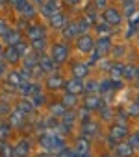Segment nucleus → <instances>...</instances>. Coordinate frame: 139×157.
<instances>
[{
	"instance_id": "nucleus-30",
	"label": "nucleus",
	"mask_w": 139,
	"mask_h": 157,
	"mask_svg": "<svg viewBox=\"0 0 139 157\" xmlns=\"http://www.w3.org/2000/svg\"><path fill=\"white\" fill-rule=\"evenodd\" d=\"M93 26H95L98 37H100V35H111V32H113V28H111L108 22H104V21H102V22H95Z\"/></svg>"
},
{
	"instance_id": "nucleus-57",
	"label": "nucleus",
	"mask_w": 139,
	"mask_h": 157,
	"mask_svg": "<svg viewBox=\"0 0 139 157\" xmlns=\"http://www.w3.org/2000/svg\"><path fill=\"white\" fill-rule=\"evenodd\" d=\"M135 80L139 82V67H137V70H135Z\"/></svg>"
},
{
	"instance_id": "nucleus-38",
	"label": "nucleus",
	"mask_w": 139,
	"mask_h": 157,
	"mask_svg": "<svg viewBox=\"0 0 139 157\" xmlns=\"http://www.w3.org/2000/svg\"><path fill=\"white\" fill-rule=\"evenodd\" d=\"M30 100H32V104H34V107H35V109H37V107H43V105L46 104V96H45L43 93L32 94V96H30Z\"/></svg>"
},
{
	"instance_id": "nucleus-12",
	"label": "nucleus",
	"mask_w": 139,
	"mask_h": 157,
	"mask_svg": "<svg viewBox=\"0 0 139 157\" xmlns=\"http://www.w3.org/2000/svg\"><path fill=\"white\" fill-rule=\"evenodd\" d=\"M2 59H4V63L8 65H17L22 57H21V54L17 52V48L15 46H6L4 48V52H2Z\"/></svg>"
},
{
	"instance_id": "nucleus-19",
	"label": "nucleus",
	"mask_w": 139,
	"mask_h": 157,
	"mask_svg": "<svg viewBox=\"0 0 139 157\" xmlns=\"http://www.w3.org/2000/svg\"><path fill=\"white\" fill-rule=\"evenodd\" d=\"M2 39H4V43H6L8 46H13V44H17V43L22 39V35H21V32H19L17 28H10V30L2 35Z\"/></svg>"
},
{
	"instance_id": "nucleus-49",
	"label": "nucleus",
	"mask_w": 139,
	"mask_h": 157,
	"mask_svg": "<svg viewBox=\"0 0 139 157\" xmlns=\"http://www.w3.org/2000/svg\"><path fill=\"white\" fill-rule=\"evenodd\" d=\"M8 74V68H6V63H4V59L0 57V80H2V78Z\"/></svg>"
},
{
	"instance_id": "nucleus-26",
	"label": "nucleus",
	"mask_w": 139,
	"mask_h": 157,
	"mask_svg": "<svg viewBox=\"0 0 139 157\" xmlns=\"http://www.w3.org/2000/svg\"><path fill=\"white\" fill-rule=\"evenodd\" d=\"M61 104L67 107V109H74L78 105V94H71V93H65L63 98H61Z\"/></svg>"
},
{
	"instance_id": "nucleus-35",
	"label": "nucleus",
	"mask_w": 139,
	"mask_h": 157,
	"mask_svg": "<svg viewBox=\"0 0 139 157\" xmlns=\"http://www.w3.org/2000/svg\"><path fill=\"white\" fill-rule=\"evenodd\" d=\"M76 120H78V117H76V109H67L65 115L61 117V122H65V124H69V126H73Z\"/></svg>"
},
{
	"instance_id": "nucleus-36",
	"label": "nucleus",
	"mask_w": 139,
	"mask_h": 157,
	"mask_svg": "<svg viewBox=\"0 0 139 157\" xmlns=\"http://www.w3.org/2000/svg\"><path fill=\"white\" fill-rule=\"evenodd\" d=\"M91 26H93V24H91V22H89L85 17H80V19L76 21V28H78V33H80V35L87 33V30H89Z\"/></svg>"
},
{
	"instance_id": "nucleus-9",
	"label": "nucleus",
	"mask_w": 139,
	"mask_h": 157,
	"mask_svg": "<svg viewBox=\"0 0 139 157\" xmlns=\"http://www.w3.org/2000/svg\"><path fill=\"white\" fill-rule=\"evenodd\" d=\"M91 67L87 65V61H74L71 65V72H73V78H78V80H84V78H87Z\"/></svg>"
},
{
	"instance_id": "nucleus-33",
	"label": "nucleus",
	"mask_w": 139,
	"mask_h": 157,
	"mask_svg": "<svg viewBox=\"0 0 139 157\" xmlns=\"http://www.w3.org/2000/svg\"><path fill=\"white\" fill-rule=\"evenodd\" d=\"M135 70H137V67L135 65H124V70H122V80H128V82H132V80H135Z\"/></svg>"
},
{
	"instance_id": "nucleus-31",
	"label": "nucleus",
	"mask_w": 139,
	"mask_h": 157,
	"mask_svg": "<svg viewBox=\"0 0 139 157\" xmlns=\"http://www.w3.org/2000/svg\"><path fill=\"white\" fill-rule=\"evenodd\" d=\"M11 124L10 122H0V142H4V140H8L10 139V135H11Z\"/></svg>"
},
{
	"instance_id": "nucleus-61",
	"label": "nucleus",
	"mask_w": 139,
	"mask_h": 157,
	"mask_svg": "<svg viewBox=\"0 0 139 157\" xmlns=\"http://www.w3.org/2000/svg\"><path fill=\"white\" fill-rule=\"evenodd\" d=\"M102 157H111V155H109V153H104V155H102Z\"/></svg>"
},
{
	"instance_id": "nucleus-15",
	"label": "nucleus",
	"mask_w": 139,
	"mask_h": 157,
	"mask_svg": "<svg viewBox=\"0 0 139 157\" xmlns=\"http://www.w3.org/2000/svg\"><path fill=\"white\" fill-rule=\"evenodd\" d=\"M48 24H50L52 28H63V26L67 24V15H65L61 10H58V11H54V15L48 17Z\"/></svg>"
},
{
	"instance_id": "nucleus-11",
	"label": "nucleus",
	"mask_w": 139,
	"mask_h": 157,
	"mask_svg": "<svg viewBox=\"0 0 139 157\" xmlns=\"http://www.w3.org/2000/svg\"><path fill=\"white\" fill-rule=\"evenodd\" d=\"M108 135H111L117 140H124V139H128V126L126 124H119V122L117 124H111Z\"/></svg>"
},
{
	"instance_id": "nucleus-22",
	"label": "nucleus",
	"mask_w": 139,
	"mask_h": 157,
	"mask_svg": "<svg viewBox=\"0 0 139 157\" xmlns=\"http://www.w3.org/2000/svg\"><path fill=\"white\" fill-rule=\"evenodd\" d=\"M74 151L76 153H87L91 151V139H85V137H78L76 142H74Z\"/></svg>"
},
{
	"instance_id": "nucleus-45",
	"label": "nucleus",
	"mask_w": 139,
	"mask_h": 157,
	"mask_svg": "<svg viewBox=\"0 0 139 157\" xmlns=\"http://www.w3.org/2000/svg\"><path fill=\"white\" fill-rule=\"evenodd\" d=\"M93 6H95L98 11H102V10L108 8V0H93Z\"/></svg>"
},
{
	"instance_id": "nucleus-16",
	"label": "nucleus",
	"mask_w": 139,
	"mask_h": 157,
	"mask_svg": "<svg viewBox=\"0 0 139 157\" xmlns=\"http://www.w3.org/2000/svg\"><path fill=\"white\" fill-rule=\"evenodd\" d=\"M39 67L45 70V74H52V72H54L59 65H56V63H54V59H52L50 56L41 54V56H39Z\"/></svg>"
},
{
	"instance_id": "nucleus-50",
	"label": "nucleus",
	"mask_w": 139,
	"mask_h": 157,
	"mask_svg": "<svg viewBox=\"0 0 139 157\" xmlns=\"http://www.w3.org/2000/svg\"><path fill=\"white\" fill-rule=\"evenodd\" d=\"M8 30H10V26H8V24H6L4 21H0V37H2V35H4V33L8 32Z\"/></svg>"
},
{
	"instance_id": "nucleus-3",
	"label": "nucleus",
	"mask_w": 139,
	"mask_h": 157,
	"mask_svg": "<svg viewBox=\"0 0 139 157\" xmlns=\"http://www.w3.org/2000/svg\"><path fill=\"white\" fill-rule=\"evenodd\" d=\"M102 21L108 22L111 28L113 26H119L122 22V11L119 8H113V6H108L106 10H102Z\"/></svg>"
},
{
	"instance_id": "nucleus-44",
	"label": "nucleus",
	"mask_w": 139,
	"mask_h": 157,
	"mask_svg": "<svg viewBox=\"0 0 139 157\" xmlns=\"http://www.w3.org/2000/svg\"><path fill=\"white\" fill-rule=\"evenodd\" d=\"M128 142L133 146V150H137L139 148V129L135 131V133H132V135H128Z\"/></svg>"
},
{
	"instance_id": "nucleus-14",
	"label": "nucleus",
	"mask_w": 139,
	"mask_h": 157,
	"mask_svg": "<svg viewBox=\"0 0 139 157\" xmlns=\"http://www.w3.org/2000/svg\"><path fill=\"white\" fill-rule=\"evenodd\" d=\"M95 48H97L98 52H102L104 56L109 54V50L113 48V41H111V37H109V35H100L98 41H95Z\"/></svg>"
},
{
	"instance_id": "nucleus-7",
	"label": "nucleus",
	"mask_w": 139,
	"mask_h": 157,
	"mask_svg": "<svg viewBox=\"0 0 139 157\" xmlns=\"http://www.w3.org/2000/svg\"><path fill=\"white\" fill-rule=\"evenodd\" d=\"M98 133H100V124L95 122V120H87V122H84L82 128H80V135L85 137V139H93V137H97Z\"/></svg>"
},
{
	"instance_id": "nucleus-1",
	"label": "nucleus",
	"mask_w": 139,
	"mask_h": 157,
	"mask_svg": "<svg viewBox=\"0 0 139 157\" xmlns=\"http://www.w3.org/2000/svg\"><path fill=\"white\" fill-rule=\"evenodd\" d=\"M39 144L45 148V151H52V153H58L59 150H63L67 146L65 144V137L61 133H58L56 129L43 131L39 135Z\"/></svg>"
},
{
	"instance_id": "nucleus-46",
	"label": "nucleus",
	"mask_w": 139,
	"mask_h": 157,
	"mask_svg": "<svg viewBox=\"0 0 139 157\" xmlns=\"http://www.w3.org/2000/svg\"><path fill=\"white\" fill-rule=\"evenodd\" d=\"M100 117H102V120L109 122V120H111V111H109V109H108V107L104 105V107L100 109Z\"/></svg>"
},
{
	"instance_id": "nucleus-20",
	"label": "nucleus",
	"mask_w": 139,
	"mask_h": 157,
	"mask_svg": "<svg viewBox=\"0 0 139 157\" xmlns=\"http://www.w3.org/2000/svg\"><path fill=\"white\" fill-rule=\"evenodd\" d=\"M61 35H63V39H76L80 33H78V28H76V21H71V22H67L65 26H63V30H61Z\"/></svg>"
},
{
	"instance_id": "nucleus-28",
	"label": "nucleus",
	"mask_w": 139,
	"mask_h": 157,
	"mask_svg": "<svg viewBox=\"0 0 139 157\" xmlns=\"http://www.w3.org/2000/svg\"><path fill=\"white\" fill-rule=\"evenodd\" d=\"M30 50H32V52H35L37 56H41V54H43V52L46 50V37L32 41V44H30Z\"/></svg>"
},
{
	"instance_id": "nucleus-27",
	"label": "nucleus",
	"mask_w": 139,
	"mask_h": 157,
	"mask_svg": "<svg viewBox=\"0 0 139 157\" xmlns=\"http://www.w3.org/2000/svg\"><path fill=\"white\" fill-rule=\"evenodd\" d=\"M135 8H137V2L135 0H122V17H132L135 13Z\"/></svg>"
},
{
	"instance_id": "nucleus-52",
	"label": "nucleus",
	"mask_w": 139,
	"mask_h": 157,
	"mask_svg": "<svg viewBox=\"0 0 139 157\" xmlns=\"http://www.w3.org/2000/svg\"><path fill=\"white\" fill-rule=\"evenodd\" d=\"M37 157H56V153H52V151H41Z\"/></svg>"
},
{
	"instance_id": "nucleus-53",
	"label": "nucleus",
	"mask_w": 139,
	"mask_h": 157,
	"mask_svg": "<svg viewBox=\"0 0 139 157\" xmlns=\"http://www.w3.org/2000/svg\"><path fill=\"white\" fill-rule=\"evenodd\" d=\"M45 2H46V0H34V6H35V8L39 6V10H41V8L45 6Z\"/></svg>"
},
{
	"instance_id": "nucleus-21",
	"label": "nucleus",
	"mask_w": 139,
	"mask_h": 157,
	"mask_svg": "<svg viewBox=\"0 0 139 157\" xmlns=\"http://www.w3.org/2000/svg\"><path fill=\"white\" fill-rule=\"evenodd\" d=\"M15 109H19V111H21L22 115H26V117H28V115H32V113L35 111V107H34L32 100H30V98H26V96H22V98L17 102V107H15Z\"/></svg>"
},
{
	"instance_id": "nucleus-47",
	"label": "nucleus",
	"mask_w": 139,
	"mask_h": 157,
	"mask_svg": "<svg viewBox=\"0 0 139 157\" xmlns=\"http://www.w3.org/2000/svg\"><path fill=\"white\" fill-rule=\"evenodd\" d=\"M106 144H108V148H111V150H115V146L119 144V140H117V139H113L111 135H108V137H106Z\"/></svg>"
},
{
	"instance_id": "nucleus-42",
	"label": "nucleus",
	"mask_w": 139,
	"mask_h": 157,
	"mask_svg": "<svg viewBox=\"0 0 139 157\" xmlns=\"http://www.w3.org/2000/svg\"><path fill=\"white\" fill-rule=\"evenodd\" d=\"M76 117H78V120L84 124V122L91 120V111H89V109H85V107H82L80 111H76Z\"/></svg>"
},
{
	"instance_id": "nucleus-17",
	"label": "nucleus",
	"mask_w": 139,
	"mask_h": 157,
	"mask_svg": "<svg viewBox=\"0 0 139 157\" xmlns=\"http://www.w3.org/2000/svg\"><path fill=\"white\" fill-rule=\"evenodd\" d=\"M133 146L130 142H124V140H119V144L115 146V155L117 157H132L133 155Z\"/></svg>"
},
{
	"instance_id": "nucleus-6",
	"label": "nucleus",
	"mask_w": 139,
	"mask_h": 157,
	"mask_svg": "<svg viewBox=\"0 0 139 157\" xmlns=\"http://www.w3.org/2000/svg\"><path fill=\"white\" fill-rule=\"evenodd\" d=\"M76 48H78L80 52H84V54H89V52L95 50V39H93L91 35H87V33L78 35V37H76Z\"/></svg>"
},
{
	"instance_id": "nucleus-55",
	"label": "nucleus",
	"mask_w": 139,
	"mask_h": 157,
	"mask_svg": "<svg viewBox=\"0 0 139 157\" xmlns=\"http://www.w3.org/2000/svg\"><path fill=\"white\" fill-rule=\"evenodd\" d=\"M122 52H124V48H121V46H119V48H115V56H121Z\"/></svg>"
},
{
	"instance_id": "nucleus-8",
	"label": "nucleus",
	"mask_w": 139,
	"mask_h": 157,
	"mask_svg": "<svg viewBox=\"0 0 139 157\" xmlns=\"http://www.w3.org/2000/svg\"><path fill=\"white\" fill-rule=\"evenodd\" d=\"M63 91L65 93H71V94H84V80H78V78L65 80Z\"/></svg>"
},
{
	"instance_id": "nucleus-29",
	"label": "nucleus",
	"mask_w": 139,
	"mask_h": 157,
	"mask_svg": "<svg viewBox=\"0 0 139 157\" xmlns=\"http://www.w3.org/2000/svg\"><path fill=\"white\" fill-rule=\"evenodd\" d=\"M48 111H50V115H52V117H56V118H61V117L65 115L67 107H65L61 102H56V104H50V105H48Z\"/></svg>"
},
{
	"instance_id": "nucleus-41",
	"label": "nucleus",
	"mask_w": 139,
	"mask_h": 157,
	"mask_svg": "<svg viewBox=\"0 0 139 157\" xmlns=\"http://www.w3.org/2000/svg\"><path fill=\"white\" fill-rule=\"evenodd\" d=\"M13 46L17 48V52L21 54V57H24V56H26V54L30 52V44H28V43H24L22 39H21V41H19L17 44H13Z\"/></svg>"
},
{
	"instance_id": "nucleus-48",
	"label": "nucleus",
	"mask_w": 139,
	"mask_h": 157,
	"mask_svg": "<svg viewBox=\"0 0 139 157\" xmlns=\"http://www.w3.org/2000/svg\"><path fill=\"white\" fill-rule=\"evenodd\" d=\"M128 115H132V117H139V107H137L135 104H130V107H128Z\"/></svg>"
},
{
	"instance_id": "nucleus-59",
	"label": "nucleus",
	"mask_w": 139,
	"mask_h": 157,
	"mask_svg": "<svg viewBox=\"0 0 139 157\" xmlns=\"http://www.w3.org/2000/svg\"><path fill=\"white\" fill-rule=\"evenodd\" d=\"M2 52H4V48H2V44H0V57H2Z\"/></svg>"
},
{
	"instance_id": "nucleus-34",
	"label": "nucleus",
	"mask_w": 139,
	"mask_h": 157,
	"mask_svg": "<svg viewBox=\"0 0 139 157\" xmlns=\"http://www.w3.org/2000/svg\"><path fill=\"white\" fill-rule=\"evenodd\" d=\"M37 63H39V56H37L35 52H28V54L24 56V67H26V68H34Z\"/></svg>"
},
{
	"instance_id": "nucleus-5",
	"label": "nucleus",
	"mask_w": 139,
	"mask_h": 157,
	"mask_svg": "<svg viewBox=\"0 0 139 157\" xmlns=\"http://www.w3.org/2000/svg\"><path fill=\"white\" fill-rule=\"evenodd\" d=\"M63 83H65L63 76L58 74V72L46 74V78H45V87H46L48 91H59V89H63Z\"/></svg>"
},
{
	"instance_id": "nucleus-58",
	"label": "nucleus",
	"mask_w": 139,
	"mask_h": 157,
	"mask_svg": "<svg viewBox=\"0 0 139 157\" xmlns=\"http://www.w3.org/2000/svg\"><path fill=\"white\" fill-rule=\"evenodd\" d=\"M6 2H11V4H13V6H15V4H17V2H19V0H6Z\"/></svg>"
},
{
	"instance_id": "nucleus-10",
	"label": "nucleus",
	"mask_w": 139,
	"mask_h": 157,
	"mask_svg": "<svg viewBox=\"0 0 139 157\" xmlns=\"http://www.w3.org/2000/svg\"><path fill=\"white\" fill-rule=\"evenodd\" d=\"M22 96H26V98H30L32 94H37V93H41V85L37 83V82H34V80H30V82H22L21 83V87L17 89Z\"/></svg>"
},
{
	"instance_id": "nucleus-32",
	"label": "nucleus",
	"mask_w": 139,
	"mask_h": 157,
	"mask_svg": "<svg viewBox=\"0 0 139 157\" xmlns=\"http://www.w3.org/2000/svg\"><path fill=\"white\" fill-rule=\"evenodd\" d=\"M104 93H113V80L111 78L98 82V94H104Z\"/></svg>"
},
{
	"instance_id": "nucleus-24",
	"label": "nucleus",
	"mask_w": 139,
	"mask_h": 157,
	"mask_svg": "<svg viewBox=\"0 0 139 157\" xmlns=\"http://www.w3.org/2000/svg\"><path fill=\"white\" fill-rule=\"evenodd\" d=\"M8 122L11 124V128H21V126L26 122V115H22L19 109H15V111L10 113V120H8Z\"/></svg>"
},
{
	"instance_id": "nucleus-60",
	"label": "nucleus",
	"mask_w": 139,
	"mask_h": 157,
	"mask_svg": "<svg viewBox=\"0 0 139 157\" xmlns=\"http://www.w3.org/2000/svg\"><path fill=\"white\" fill-rule=\"evenodd\" d=\"M6 4V0H0V6H4Z\"/></svg>"
},
{
	"instance_id": "nucleus-25",
	"label": "nucleus",
	"mask_w": 139,
	"mask_h": 157,
	"mask_svg": "<svg viewBox=\"0 0 139 157\" xmlns=\"http://www.w3.org/2000/svg\"><path fill=\"white\" fill-rule=\"evenodd\" d=\"M122 70H124V63L121 61L109 63V78H113V80H122Z\"/></svg>"
},
{
	"instance_id": "nucleus-13",
	"label": "nucleus",
	"mask_w": 139,
	"mask_h": 157,
	"mask_svg": "<svg viewBox=\"0 0 139 157\" xmlns=\"http://www.w3.org/2000/svg\"><path fill=\"white\" fill-rule=\"evenodd\" d=\"M26 37H28L30 41L43 39V37H46V30H45L43 24H32V26L26 28Z\"/></svg>"
},
{
	"instance_id": "nucleus-56",
	"label": "nucleus",
	"mask_w": 139,
	"mask_h": 157,
	"mask_svg": "<svg viewBox=\"0 0 139 157\" xmlns=\"http://www.w3.org/2000/svg\"><path fill=\"white\" fill-rule=\"evenodd\" d=\"M133 104H135V105H137V107H139V93H137V94H135V102H133Z\"/></svg>"
},
{
	"instance_id": "nucleus-43",
	"label": "nucleus",
	"mask_w": 139,
	"mask_h": 157,
	"mask_svg": "<svg viewBox=\"0 0 139 157\" xmlns=\"http://www.w3.org/2000/svg\"><path fill=\"white\" fill-rule=\"evenodd\" d=\"M74 155H76L74 148H69V146H65L63 150H59V151L56 153V157H74Z\"/></svg>"
},
{
	"instance_id": "nucleus-2",
	"label": "nucleus",
	"mask_w": 139,
	"mask_h": 157,
	"mask_svg": "<svg viewBox=\"0 0 139 157\" xmlns=\"http://www.w3.org/2000/svg\"><path fill=\"white\" fill-rule=\"evenodd\" d=\"M50 57L54 59L56 65H63L69 59V46L65 43H54L50 48Z\"/></svg>"
},
{
	"instance_id": "nucleus-37",
	"label": "nucleus",
	"mask_w": 139,
	"mask_h": 157,
	"mask_svg": "<svg viewBox=\"0 0 139 157\" xmlns=\"http://www.w3.org/2000/svg\"><path fill=\"white\" fill-rule=\"evenodd\" d=\"M84 93H85V94H95V93H98V80L84 82Z\"/></svg>"
},
{
	"instance_id": "nucleus-4",
	"label": "nucleus",
	"mask_w": 139,
	"mask_h": 157,
	"mask_svg": "<svg viewBox=\"0 0 139 157\" xmlns=\"http://www.w3.org/2000/svg\"><path fill=\"white\" fill-rule=\"evenodd\" d=\"M82 107L89 109L91 113H93V111H100V109L104 107V98H102L98 93H95V94H85L84 100H82Z\"/></svg>"
},
{
	"instance_id": "nucleus-40",
	"label": "nucleus",
	"mask_w": 139,
	"mask_h": 157,
	"mask_svg": "<svg viewBox=\"0 0 139 157\" xmlns=\"http://www.w3.org/2000/svg\"><path fill=\"white\" fill-rule=\"evenodd\" d=\"M0 157H13V146H10L6 140L0 142Z\"/></svg>"
},
{
	"instance_id": "nucleus-62",
	"label": "nucleus",
	"mask_w": 139,
	"mask_h": 157,
	"mask_svg": "<svg viewBox=\"0 0 139 157\" xmlns=\"http://www.w3.org/2000/svg\"><path fill=\"white\" fill-rule=\"evenodd\" d=\"M135 2H139V0H135Z\"/></svg>"
},
{
	"instance_id": "nucleus-23",
	"label": "nucleus",
	"mask_w": 139,
	"mask_h": 157,
	"mask_svg": "<svg viewBox=\"0 0 139 157\" xmlns=\"http://www.w3.org/2000/svg\"><path fill=\"white\" fill-rule=\"evenodd\" d=\"M21 83H22V78H21L19 70H11V72L8 74V89L17 91V89L21 87Z\"/></svg>"
},
{
	"instance_id": "nucleus-18",
	"label": "nucleus",
	"mask_w": 139,
	"mask_h": 157,
	"mask_svg": "<svg viewBox=\"0 0 139 157\" xmlns=\"http://www.w3.org/2000/svg\"><path fill=\"white\" fill-rule=\"evenodd\" d=\"M28 153H30V140L21 139L17 146H13V157H28Z\"/></svg>"
},
{
	"instance_id": "nucleus-51",
	"label": "nucleus",
	"mask_w": 139,
	"mask_h": 157,
	"mask_svg": "<svg viewBox=\"0 0 139 157\" xmlns=\"http://www.w3.org/2000/svg\"><path fill=\"white\" fill-rule=\"evenodd\" d=\"M80 2H82V0H63L65 6H78Z\"/></svg>"
},
{
	"instance_id": "nucleus-39",
	"label": "nucleus",
	"mask_w": 139,
	"mask_h": 157,
	"mask_svg": "<svg viewBox=\"0 0 139 157\" xmlns=\"http://www.w3.org/2000/svg\"><path fill=\"white\" fill-rule=\"evenodd\" d=\"M89 54H91V57L87 59V65H89V67H93V65L100 63V61H102V57H104V54H102V52H98L97 48H95L93 52H89Z\"/></svg>"
},
{
	"instance_id": "nucleus-54",
	"label": "nucleus",
	"mask_w": 139,
	"mask_h": 157,
	"mask_svg": "<svg viewBox=\"0 0 139 157\" xmlns=\"http://www.w3.org/2000/svg\"><path fill=\"white\" fill-rule=\"evenodd\" d=\"M74 157H91V151H87V153H76Z\"/></svg>"
}]
</instances>
